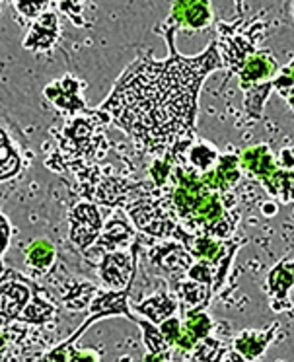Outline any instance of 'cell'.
Returning <instances> with one entry per match:
<instances>
[{
    "instance_id": "8d00e7d4",
    "label": "cell",
    "mask_w": 294,
    "mask_h": 362,
    "mask_svg": "<svg viewBox=\"0 0 294 362\" xmlns=\"http://www.w3.org/2000/svg\"><path fill=\"white\" fill-rule=\"evenodd\" d=\"M187 362H189V361H187Z\"/></svg>"
},
{
    "instance_id": "f546056e",
    "label": "cell",
    "mask_w": 294,
    "mask_h": 362,
    "mask_svg": "<svg viewBox=\"0 0 294 362\" xmlns=\"http://www.w3.org/2000/svg\"><path fill=\"white\" fill-rule=\"evenodd\" d=\"M14 6H16L18 12H22L24 16L37 18L41 16L45 10L51 8L53 4H47V2H43V4H22V2H20V4H18V2H14Z\"/></svg>"
},
{
    "instance_id": "4fadbf2b",
    "label": "cell",
    "mask_w": 294,
    "mask_h": 362,
    "mask_svg": "<svg viewBox=\"0 0 294 362\" xmlns=\"http://www.w3.org/2000/svg\"><path fill=\"white\" fill-rule=\"evenodd\" d=\"M151 261L164 273H187V269L193 265L191 253L185 250V245L180 242H166L164 245L151 247Z\"/></svg>"
},
{
    "instance_id": "d4e9b609",
    "label": "cell",
    "mask_w": 294,
    "mask_h": 362,
    "mask_svg": "<svg viewBox=\"0 0 294 362\" xmlns=\"http://www.w3.org/2000/svg\"><path fill=\"white\" fill-rule=\"evenodd\" d=\"M216 172V175L220 177V181L224 183V187L228 191H232V187L236 185L242 177V170H240L238 154H220L218 156V162L213 168Z\"/></svg>"
},
{
    "instance_id": "ffe728a7",
    "label": "cell",
    "mask_w": 294,
    "mask_h": 362,
    "mask_svg": "<svg viewBox=\"0 0 294 362\" xmlns=\"http://www.w3.org/2000/svg\"><path fill=\"white\" fill-rule=\"evenodd\" d=\"M218 150L211 144V142L205 141H193L189 144V148L185 152V164L187 168H191L193 172L205 173L211 172L213 168L218 162Z\"/></svg>"
},
{
    "instance_id": "2e32d148",
    "label": "cell",
    "mask_w": 294,
    "mask_h": 362,
    "mask_svg": "<svg viewBox=\"0 0 294 362\" xmlns=\"http://www.w3.org/2000/svg\"><path fill=\"white\" fill-rule=\"evenodd\" d=\"M175 291L180 296L177 310H182L183 315L191 314V312H203L208 306L211 296H213V286L193 283L189 279L175 284Z\"/></svg>"
},
{
    "instance_id": "4316f807",
    "label": "cell",
    "mask_w": 294,
    "mask_h": 362,
    "mask_svg": "<svg viewBox=\"0 0 294 362\" xmlns=\"http://www.w3.org/2000/svg\"><path fill=\"white\" fill-rule=\"evenodd\" d=\"M139 327L143 329L144 335V346H146V354H166L172 353V349L167 346V343L162 339L160 331L156 325H152L151 322H146L143 317L136 320Z\"/></svg>"
},
{
    "instance_id": "8992f818",
    "label": "cell",
    "mask_w": 294,
    "mask_h": 362,
    "mask_svg": "<svg viewBox=\"0 0 294 362\" xmlns=\"http://www.w3.org/2000/svg\"><path fill=\"white\" fill-rule=\"evenodd\" d=\"M136 252H139V242H133V250L129 253L113 252L102 257L100 263V275L112 291L119 292L129 288L133 284L136 269Z\"/></svg>"
},
{
    "instance_id": "603a6c76",
    "label": "cell",
    "mask_w": 294,
    "mask_h": 362,
    "mask_svg": "<svg viewBox=\"0 0 294 362\" xmlns=\"http://www.w3.org/2000/svg\"><path fill=\"white\" fill-rule=\"evenodd\" d=\"M55 255V245L51 244L49 240L40 238V240H35V242L28 245V250H25V263L40 269V271H45V269L53 265Z\"/></svg>"
},
{
    "instance_id": "ac0fdd59",
    "label": "cell",
    "mask_w": 294,
    "mask_h": 362,
    "mask_svg": "<svg viewBox=\"0 0 294 362\" xmlns=\"http://www.w3.org/2000/svg\"><path fill=\"white\" fill-rule=\"evenodd\" d=\"M135 310L143 315V320L151 322L152 325H160V323L174 317L177 312V298L172 296L170 292H158L151 298L143 300L141 304H136Z\"/></svg>"
},
{
    "instance_id": "9a60e30c",
    "label": "cell",
    "mask_w": 294,
    "mask_h": 362,
    "mask_svg": "<svg viewBox=\"0 0 294 362\" xmlns=\"http://www.w3.org/2000/svg\"><path fill=\"white\" fill-rule=\"evenodd\" d=\"M57 40H59V18L55 12L45 10L41 16L35 18L32 30L25 35L24 47L33 51H47L55 45Z\"/></svg>"
},
{
    "instance_id": "277c9868",
    "label": "cell",
    "mask_w": 294,
    "mask_h": 362,
    "mask_svg": "<svg viewBox=\"0 0 294 362\" xmlns=\"http://www.w3.org/2000/svg\"><path fill=\"white\" fill-rule=\"evenodd\" d=\"M127 213L135 222V226L141 232H146L151 236L158 238H175V232L180 230V224L174 221V216L167 213V209L162 205V201L154 195L141 197L127 205Z\"/></svg>"
},
{
    "instance_id": "7402d4cb",
    "label": "cell",
    "mask_w": 294,
    "mask_h": 362,
    "mask_svg": "<svg viewBox=\"0 0 294 362\" xmlns=\"http://www.w3.org/2000/svg\"><path fill=\"white\" fill-rule=\"evenodd\" d=\"M228 351H232V345L228 341L208 335L193 346V351L189 353V362H220Z\"/></svg>"
},
{
    "instance_id": "f1b7e54d",
    "label": "cell",
    "mask_w": 294,
    "mask_h": 362,
    "mask_svg": "<svg viewBox=\"0 0 294 362\" xmlns=\"http://www.w3.org/2000/svg\"><path fill=\"white\" fill-rule=\"evenodd\" d=\"M160 331V335H162V339L166 341L167 346L170 349H174L175 341H177V337H180V331H182V320L177 317V315H174V317H167V320H164V322L160 323V325H156Z\"/></svg>"
},
{
    "instance_id": "9c48e42d",
    "label": "cell",
    "mask_w": 294,
    "mask_h": 362,
    "mask_svg": "<svg viewBox=\"0 0 294 362\" xmlns=\"http://www.w3.org/2000/svg\"><path fill=\"white\" fill-rule=\"evenodd\" d=\"M278 329H281V323H273L269 329H244L232 339V351L238 353L247 362L259 361L271 343L277 339Z\"/></svg>"
},
{
    "instance_id": "4dcf8cb0",
    "label": "cell",
    "mask_w": 294,
    "mask_h": 362,
    "mask_svg": "<svg viewBox=\"0 0 294 362\" xmlns=\"http://www.w3.org/2000/svg\"><path fill=\"white\" fill-rule=\"evenodd\" d=\"M10 222L6 221V216L0 214V275H2V253L6 252V245L10 242Z\"/></svg>"
},
{
    "instance_id": "83f0119b",
    "label": "cell",
    "mask_w": 294,
    "mask_h": 362,
    "mask_svg": "<svg viewBox=\"0 0 294 362\" xmlns=\"http://www.w3.org/2000/svg\"><path fill=\"white\" fill-rule=\"evenodd\" d=\"M271 84L278 94L285 95L288 105H293V63H288L285 69L277 71V74L271 80Z\"/></svg>"
},
{
    "instance_id": "d590c367",
    "label": "cell",
    "mask_w": 294,
    "mask_h": 362,
    "mask_svg": "<svg viewBox=\"0 0 294 362\" xmlns=\"http://www.w3.org/2000/svg\"><path fill=\"white\" fill-rule=\"evenodd\" d=\"M0 8H2V2H0Z\"/></svg>"
},
{
    "instance_id": "cb8c5ba5",
    "label": "cell",
    "mask_w": 294,
    "mask_h": 362,
    "mask_svg": "<svg viewBox=\"0 0 294 362\" xmlns=\"http://www.w3.org/2000/svg\"><path fill=\"white\" fill-rule=\"evenodd\" d=\"M182 327L187 331V333H189L191 337L195 339L197 343H199L201 339L213 335L215 323H213V320H211V315L203 310V312H191V314L183 315Z\"/></svg>"
},
{
    "instance_id": "7c38bea8",
    "label": "cell",
    "mask_w": 294,
    "mask_h": 362,
    "mask_svg": "<svg viewBox=\"0 0 294 362\" xmlns=\"http://www.w3.org/2000/svg\"><path fill=\"white\" fill-rule=\"evenodd\" d=\"M277 71L278 64L275 57L271 55V51L257 49L254 55L240 66L236 74L240 76V88L247 90V88H254L257 84H263V82H271Z\"/></svg>"
},
{
    "instance_id": "7a4b0ae2",
    "label": "cell",
    "mask_w": 294,
    "mask_h": 362,
    "mask_svg": "<svg viewBox=\"0 0 294 362\" xmlns=\"http://www.w3.org/2000/svg\"><path fill=\"white\" fill-rule=\"evenodd\" d=\"M104 111L88 113L86 117L76 115L72 117L66 125L63 127V133L59 136L61 142V156H64L63 165H72V168H82L90 160H94L95 154L100 152V125L98 119H102ZM100 156V154H98Z\"/></svg>"
},
{
    "instance_id": "d6a6232c",
    "label": "cell",
    "mask_w": 294,
    "mask_h": 362,
    "mask_svg": "<svg viewBox=\"0 0 294 362\" xmlns=\"http://www.w3.org/2000/svg\"><path fill=\"white\" fill-rule=\"evenodd\" d=\"M143 362H172V353H166V354H146Z\"/></svg>"
},
{
    "instance_id": "ba28073f",
    "label": "cell",
    "mask_w": 294,
    "mask_h": 362,
    "mask_svg": "<svg viewBox=\"0 0 294 362\" xmlns=\"http://www.w3.org/2000/svg\"><path fill=\"white\" fill-rule=\"evenodd\" d=\"M267 291H269V306L273 308V312L293 310V255L290 253L269 273Z\"/></svg>"
},
{
    "instance_id": "52a82bcc",
    "label": "cell",
    "mask_w": 294,
    "mask_h": 362,
    "mask_svg": "<svg viewBox=\"0 0 294 362\" xmlns=\"http://www.w3.org/2000/svg\"><path fill=\"white\" fill-rule=\"evenodd\" d=\"M102 214L92 203H80L71 213V242L80 250H90L102 234Z\"/></svg>"
},
{
    "instance_id": "1f68e13d",
    "label": "cell",
    "mask_w": 294,
    "mask_h": 362,
    "mask_svg": "<svg viewBox=\"0 0 294 362\" xmlns=\"http://www.w3.org/2000/svg\"><path fill=\"white\" fill-rule=\"evenodd\" d=\"M277 165H278V170H285V172H293V148H290V146L278 152Z\"/></svg>"
},
{
    "instance_id": "30bf717a",
    "label": "cell",
    "mask_w": 294,
    "mask_h": 362,
    "mask_svg": "<svg viewBox=\"0 0 294 362\" xmlns=\"http://www.w3.org/2000/svg\"><path fill=\"white\" fill-rule=\"evenodd\" d=\"M213 20V4L207 0H180L172 6V16L167 24L174 25L175 32L180 28L203 30Z\"/></svg>"
},
{
    "instance_id": "d6986e66",
    "label": "cell",
    "mask_w": 294,
    "mask_h": 362,
    "mask_svg": "<svg viewBox=\"0 0 294 362\" xmlns=\"http://www.w3.org/2000/svg\"><path fill=\"white\" fill-rule=\"evenodd\" d=\"M28 327L24 323L0 325V362H14L28 339Z\"/></svg>"
},
{
    "instance_id": "5bb4252c",
    "label": "cell",
    "mask_w": 294,
    "mask_h": 362,
    "mask_svg": "<svg viewBox=\"0 0 294 362\" xmlns=\"http://www.w3.org/2000/svg\"><path fill=\"white\" fill-rule=\"evenodd\" d=\"M238 162L240 170H246L255 180L261 181V185L269 177H273L278 170L277 162L267 144H257V146L246 148L242 154H238Z\"/></svg>"
},
{
    "instance_id": "836d02e7",
    "label": "cell",
    "mask_w": 294,
    "mask_h": 362,
    "mask_svg": "<svg viewBox=\"0 0 294 362\" xmlns=\"http://www.w3.org/2000/svg\"><path fill=\"white\" fill-rule=\"evenodd\" d=\"M220 362H247L244 361L238 353H234V351H228V353L224 354V358Z\"/></svg>"
},
{
    "instance_id": "5b68a950",
    "label": "cell",
    "mask_w": 294,
    "mask_h": 362,
    "mask_svg": "<svg viewBox=\"0 0 294 362\" xmlns=\"http://www.w3.org/2000/svg\"><path fill=\"white\" fill-rule=\"evenodd\" d=\"M129 291H131V286L125 288V291H110V292H102V291H95L94 298L90 300V304H88V310H90V315H88V320L82 325H80L78 329L72 333L71 341L72 343H76V339L82 337L86 329L98 320H102V317H107V315H125L129 320H133L136 322L139 317H136L131 310H129L127 298H129Z\"/></svg>"
},
{
    "instance_id": "6da1fadb",
    "label": "cell",
    "mask_w": 294,
    "mask_h": 362,
    "mask_svg": "<svg viewBox=\"0 0 294 362\" xmlns=\"http://www.w3.org/2000/svg\"><path fill=\"white\" fill-rule=\"evenodd\" d=\"M170 57L136 59L117 80L102 111L141 142L151 154L185 164V152L195 141V117L201 82L223 69L216 41L205 53L183 57L174 47V25H162Z\"/></svg>"
},
{
    "instance_id": "e0dca14e",
    "label": "cell",
    "mask_w": 294,
    "mask_h": 362,
    "mask_svg": "<svg viewBox=\"0 0 294 362\" xmlns=\"http://www.w3.org/2000/svg\"><path fill=\"white\" fill-rule=\"evenodd\" d=\"M131 240H133V230H131V226H129L127 222L115 218L105 228H102V234H100V238L95 240V244L90 250L95 253L107 255V253L119 252L121 247H127L131 244ZM90 250H86V252H90Z\"/></svg>"
},
{
    "instance_id": "44dd1931",
    "label": "cell",
    "mask_w": 294,
    "mask_h": 362,
    "mask_svg": "<svg viewBox=\"0 0 294 362\" xmlns=\"http://www.w3.org/2000/svg\"><path fill=\"white\" fill-rule=\"evenodd\" d=\"M57 317V308L49 302L47 292L41 288L33 300L25 306L22 315L18 317V323H32V325H45Z\"/></svg>"
},
{
    "instance_id": "8fae6325",
    "label": "cell",
    "mask_w": 294,
    "mask_h": 362,
    "mask_svg": "<svg viewBox=\"0 0 294 362\" xmlns=\"http://www.w3.org/2000/svg\"><path fill=\"white\" fill-rule=\"evenodd\" d=\"M45 98L69 115H74L76 111H86V103L82 100V84L72 74H64L63 78L53 80L45 86Z\"/></svg>"
},
{
    "instance_id": "484cf974",
    "label": "cell",
    "mask_w": 294,
    "mask_h": 362,
    "mask_svg": "<svg viewBox=\"0 0 294 362\" xmlns=\"http://www.w3.org/2000/svg\"><path fill=\"white\" fill-rule=\"evenodd\" d=\"M18 170H20V156L10 146L8 136L0 131V181L16 175Z\"/></svg>"
},
{
    "instance_id": "3957f363",
    "label": "cell",
    "mask_w": 294,
    "mask_h": 362,
    "mask_svg": "<svg viewBox=\"0 0 294 362\" xmlns=\"http://www.w3.org/2000/svg\"><path fill=\"white\" fill-rule=\"evenodd\" d=\"M41 288L30 279L18 275L16 271H4L0 275V325H10L18 322L25 306Z\"/></svg>"
},
{
    "instance_id": "e575fe53",
    "label": "cell",
    "mask_w": 294,
    "mask_h": 362,
    "mask_svg": "<svg viewBox=\"0 0 294 362\" xmlns=\"http://www.w3.org/2000/svg\"><path fill=\"white\" fill-rule=\"evenodd\" d=\"M263 214H267V216H273V214H277V205H273V203H265L261 206Z\"/></svg>"
}]
</instances>
